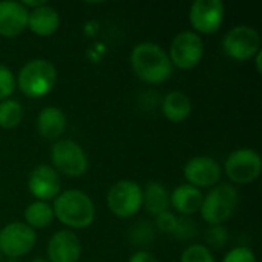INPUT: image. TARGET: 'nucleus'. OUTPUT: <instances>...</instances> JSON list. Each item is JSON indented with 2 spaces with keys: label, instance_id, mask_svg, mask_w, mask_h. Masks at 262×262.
<instances>
[{
  "label": "nucleus",
  "instance_id": "1",
  "mask_svg": "<svg viewBox=\"0 0 262 262\" xmlns=\"http://www.w3.org/2000/svg\"><path fill=\"white\" fill-rule=\"evenodd\" d=\"M132 69L146 83L158 84L170 78L173 64L167 52L155 43H140L130 55Z\"/></svg>",
  "mask_w": 262,
  "mask_h": 262
},
{
  "label": "nucleus",
  "instance_id": "2",
  "mask_svg": "<svg viewBox=\"0 0 262 262\" xmlns=\"http://www.w3.org/2000/svg\"><path fill=\"white\" fill-rule=\"evenodd\" d=\"M54 216L69 227L84 229L95 218V206L92 200L81 190H66L54 201Z\"/></svg>",
  "mask_w": 262,
  "mask_h": 262
},
{
  "label": "nucleus",
  "instance_id": "3",
  "mask_svg": "<svg viewBox=\"0 0 262 262\" xmlns=\"http://www.w3.org/2000/svg\"><path fill=\"white\" fill-rule=\"evenodd\" d=\"M15 81L26 97L40 98L54 89L57 81V69L51 61L35 58L21 68Z\"/></svg>",
  "mask_w": 262,
  "mask_h": 262
},
{
  "label": "nucleus",
  "instance_id": "4",
  "mask_svg": "<svg viewBox=\"0 0 262 262\" xmlns=\"http://www.w3.org/2000/svg\"><path fill=\"white\" fill-rule=\"evenodd\" d=\"M238 192L230 184H221L216 186L204 200L201 204V216L206 223L212 226H221L224 221H227L236 206H238Z\"/></svg>",
  "mask_w": 262,
  "mask_h": 262
},
{
  "label": "nucleus",
  "instance_id": "5",
  "mask_svg": "<svg viewBox=\"0 0 262 262\" xmlns=\"http://www.w3.org/2000/svg\"><path fill=\"white\" fill-rule=\"evenodd\" d=\"M223 49L230 58L236 61H247L261 51L259 32L246 25L236 26L224 37Z\"/></svg>",
  "mask_w": 262,
  "mask_h": 262
},
{
  "label": "nucleus",
  "instance_id": "6",
  "mask_svg": "<svg viewBox=\"0 0 262 262\" xmlns=\"http://www.w3.org/2000/svg\"><path fill=\"white\" fill-rule=\"evenodd\" d=\"M54 167L68 177H81L88 170V157L80 144L72 140H60L51 149Z\"/></svg>",
  "mask_w": 262,
  "mask_h": 262
},
{
  "label": "nucleus",
  "instance_id": "7",
  "mask_svg": "<svg viewBox=\"0 0 262 262\" xmlns=\"http://www.w3.org/2000/svg\"><path fill=\"white\" fill-rule=\"evenodd\" d=\"M107 206L120 218L135 215L143 206V190L140 184L130 180L115 183L107 193Z\"/></svg>",
  "mask_w": 262,
  "mask_h": 262
},
{
  "label": "nucleus",
  "instance_id": "8",
  "mask_svg": "<svg viewBox=\"0 0 262 262\" xmlns=\"http://www.w3.org/2000/svg\"><path fill=\"white\" fill-rule=\"evenodd\" d=\"M204 54V43L201 37L195 32L184 31L180 32L170 45V63L180 69L195 68Z\"/></svg>",
  "mask_w": 262,
  "mask_h": 262
},
{
  "label": "nucleus",
  "instance_id": "9",
  "mask_svg": "<svg viewBox=\"0 0 262 262\" xmlns=\"http://www.w3.org/2000/svg\"><path fill=\"white\" fill-rule=\"evenodd\" d=\"M261 170V157L252 149H238L226 160V173L236 184H249L255 181Z\"/></svg>",
  "mask_w": 262,
  "mask_h": 262
},
{
  "label": "nucleus",
  "instance_id": "10",
  "mask_svg": "<svg viewBox=\"0 0 262 262\" xmlns=\"http://www.w3.org/2000/svg\"><path fill=\"white\" fill-rule=\"evenodd\" d=\"M35 232L23 223H11L0 230V252L9 258H18L32 250Z\"/></svg>",
  "mask_w": 262,
  "mask_h": 262
},
{
  "label": "nucleus",
  "instance_id": "11",
  "mask_svg": "<svg viewBox=\"0 0 262 262\" xmlns=\"http://www.w3.org/2000/svg\"><path fill=\"white\" fill-rule=\"evenodd\" d=\"M224 5L221 0H196L189 12L192 26L203 34L216 32L224 21Z\"/></svg>",
  "mask_w": 262,
  "mask_h": 262
},
{
  "label": "nucleus",
  "instance_id": "12",
  "mask_svg": "<svg viewBox=\"0 0 262 262\" xmlns=\"http://www.w3.org/2000/svg\"><path fill=\"white\" fill-rule=\"evenodd\" d=\"M60 187H61L60 177L55 172V169L51 166L46 164L37 166L29 175L28 189L31 195L35 196L38 201L45 203L48 200L57 198L60 195Z\"/></svg>",
  "mask_w": 262,
  "mask_h": 262
},
{
  "label": "nucleus",
  "instance_id": "13",
  "mask_svg": "<svg viewBox=\"0 0 262 262\" xmlns=\"http://www.w3.org/2000/svg\"><path fill=\"white\" fill-rule=\"evenodd\" d=\"M184 177L196 189L212 187L221 178V167L210 157H195L184 166Z\"/></svg>",
  "mask_w": 262,
  "mask_h": 262
},
{
  "label": "nucleus",
  "instance_id": "14",
  "mask_svg": "<svg viewBox=\"0 0 262 262\" xmlns=\"http://www.w3.org/2000/svg\"><path fill=\"white\" fill-rule=\"evenodd\" d=\"M48 256L51 262H77L81 256V243L78 236L69 230L57 232L49 239Z\"/></svg>",
  "mask_w": 262,
  "mask_h": 262
},
{
  "label": "nucleus",
  "instance_id": "15",
  "mask_svg": "<svg viewBox=\"0 0 262 262\" xmlns=\"http://www.w3.org/2000/svg\"><path fill=\"white\" fill-rule=\"evenodd\" d=\"M29 11L18 2H0V35L17 37L28 28Z\"/></svg>",
  "mask_w": 262,
  "mask_h": 262
},
{
  "label": "nucleus",
  "instance_id": "16",
  "mask_svg": "<svg viewBox=\"0 0 262 262\" xmlns=\"http://www.w3.org/2000/svg\"><path fill=\"white\" fill-rule=\"evenodd\" d=\"M58 25H60L58 12L54 8H51L48 3L29 11L28 26L35 35H40V37L52 35L57 31Z\"/></svg>",
  "mask_w": 262,
  "mask_h": 262
},
{
  "label": "nucleus",
  "instance_id": "17",
  "mask_svg": "<svg viewBox=\"0 0 262 262\" xmlns=\"http://www.w3.org/2000/svg\"><path fill=\"white\" fill-rule=\"evenodd\" d=\"M37 129L38 134L46 140L58 138L66 129V117L63 111L55 106L45 107L37 117Z\"/></svg>",
  "mask_w": 262,
  "mask_h": 262
},
{
  "label": "nucleus",
  "instance_id": "18",
  "mask_svg": "<svg viewBox=\"0 0 262 262\" xmlns=\"http://www.w3.org/2000/svg\"><path fill=\"white\" fill-rule=\"evenodd\" d=\"M203 200L204 196L201 190L190 184H183L177 187L170 195V204L173 206V209H177V212L183 215L196 213L201 209Z\"/></svg>",
  "mask_w": 262,
  "mask_h": 262
},
{
  "label": "nucleus",
  "instance_id": "19",
  "mask_svg": "<svg viewBox=\"0 0 262 262\" xmlns=\"http://www.w3.org/2000/svg\"><path fill=\"white\" fill-rule=\"evenodd\" d=\"M163 112L166 118L172 123H181L184 121L190 112H192V103L190 98L180 91H173L166 95L163 101Z\"/></svg>",
  "mask_w": 262,
  "mask_h": 262
},
{
  "label": "nucleus",
  "instance_id": "20",
  "mask_svg": "<svg viewBox=\"0 0 262 262\" xmlns=\"http://www.w3.org/2000/svg\"><path fill=\"white\" fill-rule=\"evenodd\" d=\"M143 204L147 210V213L158 216L164 212H167L170 206V195L160 183H149L146 186V190L143 192Z\"/></svg>",
  "mask_w": 262,
  "mask_h": 262
},
{
  "label": "nucleus",
  "instance_id": "21",
  "mask_svg": "<svg viewBox=\"0 0 262 262\" xmlns=\"http://www.w3.org/2000/svg\"><path fill=\"white\" fill-rule=\"evenodd\" d=\"M25 220H26V226H29L32 230L34 229H45L52 223L54 210L48 203L35 201L26 207Z\"/></svg>",
  "mask_w": 262,
  "mask_h": 262
},
{
  "label": "nucleus",
  "instance_id": "22",
  "mask_svg": "<svg viewBox=\"0 0 262 262\" xmlns=\"http://www.w3.org/2000/svg\"><path fill=\"white\" fill-rule=\"evenodd\" d=\"M23 118V107L15 100H3L0 103V127L12 129L20 124Z\"/></svg>",
  "mask_w": 262,
  "mask_h": 262
},
{
  "label": "nucleus",
  "instance_id": "23",
  "mask_svg": "<svg viewBox=\"0 0 262 262\" xmlns=\"http://www.w3.org/2000/svg\"><path fill=\"white\" fill-rule=\"evenodd\" d=\"M181 262H215L210 250L204 246H190L187 247L183 255Z\"/></svg>",
  "mask_w": 262,
  "mask_h": 262
},
{
  "label": "nucleus",
  "instance_id": "24",
  "mask_svg": "<svg viewBox=\"0 0 262 262\" xmlns=\"http://www.w3.org/2000/svg\"><path fill=\"white\" fill-rule=\"evenodd\" d=\"M15 86H17V81L11 69L0 64V100L3 101L8 97H11L15 91Z\"/></svg>",
  "mask_w": 262,
  "mask_h": 262
},
{
  "label": "nucleus",
  "instance_id": "25",
  "mask_svg": "<svg viewBox=\"0 0 262 262\" xmlns=\"http://www.w3.org/2000/svg\"><path fill=\"white\" fill-rule=\"evenodd\" d=\"M223 262H256L255 253L247 247H238L227 253Z\"/></svg>",
  "mask_w": 262,
  "mask_h": 262
},
{
  "label": "nucleus",
  "instance_id": "26",
  "mask_svg": "<svg viewBox=\"0 0 262 262\" xmlns=\"http://www.w3.org/2000/svg\"><path fill=\"white\" fill-rule=\"evenodd\" d=\"M157 226L161 232H166V233H173L177 226H178V218H175L172 213L169 212H164L161 215L157 216Z\"/></svg>",
  "mask_w": 262,
  "mask_h": 262
},
{
  "label": "nucleus",
  "instance_id": "27",
  "mask_svg": "<svg viewBox=\"0 0 262 262\" xmlns=\"http://www.w3.org/2000/svg\"><path fill=\"white\" fill-rule=\"evenodd\" d=\"M207 241H209L213 247H221V246L227 241V232H226L221 226H215L212 230H209Z\"/></svg>",
  "mask_w": 262,
  "mask_h": 262
},
{
  "label": "nucleus",
  "instance_id": "28",
  "mask_svg": "<svg viewBox=\"0 0 262 262\" xmlns=\"http://www.w3.org/2000/svg\"><path fill=\"white\" fill-rule=\"evenodd\" d=\"M129 262H157L155 256L149 252H137Z\"/></svg>",
  "mask_w": 262,
  "mask_h": 262
},
{
  "label": "nucleus",
  "instance_id": "29",
  "mask_svg": "<svg viewBox=\"0 0 262 262\" xmlns=\"http://www.w3.org/2000/svg\"><path fill=\"white\" fill-rule=\"evenodd\" d=\"M21 5H23L25 8H26V6H29V8L35 9V8H40V6L46 5V2H45V0H38V2H31V0H25V2H21Z\"/></svg>",
  "mask_w": 262,
  "mask_h": 262
},
{
  "label": "nucleus",
  "instance_id": "30",
  "mask_svg": "<svg viewBox=\"0 0 262 262\" xmlns=\"http://www.w3.org/2000/svg\"><path fill=\"white\" fill-rule=\"evenodd\" d=\"M261 63H262V52L259 51V52L256 54V68H258V72H261L262 71Z\"/></svg>",
  "mask_w": 262,
  "mask_h": 262
},
{
  "label": "nucleus",
  "instance_id": "31",
  "mask_svg": "<svg viewBox=\"0 0 262 262\" xmlns=\"http://www.w3.org/2000/svg\"><path fill=\"white\" fill-rule=\"evenodd\" d=\"M31 262H46L45 259H40V258H37V259H34V261H31Z\"/></svg>",
  "mask_w": 262,
  "mask_h": 262
},
{
  "label": "nucleus",
  "instance_id": "32",
  "mask_svg": "<svg viewBox=\"0 0 262 262\" xmlns=\"http://www.w3.org/2000/svg\"><path fill=\"white\" fill-rule=\"evenodd\" d=\"M0 259H2V256H0Z\"/></svg>",
  "mask_w": 262,
  "mask_h": 262
}]
</instances>
